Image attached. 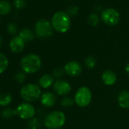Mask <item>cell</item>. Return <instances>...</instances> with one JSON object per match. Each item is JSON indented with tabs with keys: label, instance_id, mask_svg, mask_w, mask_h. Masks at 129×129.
Instances as JSON below:
<instances>
[{
	"label": "cell",
	"instance_id": "e0dca14e",
	"mask_svg": "<svg viewBox=\"0 0 129 129\" xmlns=\"http://www.w3.org/2000/svg\"><path fill=\"white\" fill-rule=\"evenodd\" d=\"M25 42H30L34 39V33L27 28H24L21 30L19 33V35Z\"/></svg>",
	"mask_w": 129,
	"mask_h": 129
},
{
	"label": "cell",
	"instance_id": "4316f807",
	"mask_svg": "<svg viewBox=\"0 0 129 129\" xmlns=\"http://www.w3.org/2000/svg\"><path fill=\"white\" fill-rule=\"evenodd\" d=\"M78 10L79 9L76 6H71L67 9V14L69 16H75L78 13Z\"/></svg>",
	"mask_w": 129,
	"mask_h": 129
},
{
	"label": "cell",
	"instance_id": "603a6c76",
	"mask_svg": "<svg viewBox=\"0 0 129 129\" xmlns=\"http://www.w3.org/2000/svg\"><path fill=\"white\" fill-rule=\"evenodd\" d=\"M75 103V100L74 99H72V97L69 96H66L64 97L61 100V105L64 107H70L72 106Z\"/></svg>",
	"mask_w": 129,
	"mask_h": 129
},
{
	"label": "cell",
	"instance_id": "1f68e13d",
	"mask_svg": "<svg viewBox=\"0 0 129 129\" xmlns=\"http://www.w3.org/2000/svg\"><path fill=\"white\" fill-rule=\"evenodd\" d=\"M0 24H1V21H0Z\"/></svg>",
	"mask_w": 129,
	"mask_h": 129
},
{
	"label": "cell",
	"instance_id": "7a4b0ae2",
	"mask_svg": "<svg viewBox=\"0 0 129 129\" xmlns=\"http://www.w3.org/2000/svg\"><path fill=\"white\" fill-rule=\"evenodd\" d=\"M51 24L53 29L57 32L66 33L71 27V18L67 12L59 11L53 15Z\"/></svg>",
	"mask_w": 129,
	"mask_h": 129
},
{
	"label": "cell",
	"instance_id": "44dd1931",
	"mask_svg": "<svg viewBox=\"0 0 129 129\" xmlns=\"http://www.w3.org/2000/svg\"><path fill=\"white\" fill-rule=\"evenodd\" d=\"M84 62H85L86 67L87 69H93L96 66V59L93 56H92V55L87 57Z\"/></svg>",
	"mask_w": 129,
	"mask_h": 129
},
{
	"label": "cell",
	"instance_id": "ba28073f",
	"mask_svg": "<svg viewBox=\"0 0 129 129\" xmlns=\"http://www.w3.org/2000/svg\"><path fill=\"white\" fill-rule=\"evenodd\" d=\"M17 115L22 119H31L34 117L36 109L34 106L29 103H22L16 108Z\"/></svg>",
	"mask_w": 129,
	"mask_h": 129
},
{
	"label": "cell",
	"instance_id": "8992f818",
	"mask_svg": "<svg viewBox=\"0 0 129 129\" xmlns=\"http://www.w3.org/2000/svg\"><path fill=\"white\" fill-rule=\"evenodd\" d=\"M35 33L36 34L41 38H47L52 35L53 27L52 24L46 20L40 19L35 24Z\"/></svg>",
	"mask_w": 129,
	"mask_h": 129
},
{
	"label": "cell",
	"instance_id": "d4e9b609",
	"mask_svg": "<svg viewBox=\"0 0 129 129\" xmlns=\"http://www.w3.org/2000/svg\"><path fill=\"white\" fill-rule=\"evenodd\" d=\"M26 75L24 72H18L15 75V80L18 84H22L25 81Z\"/></svg>",
	"mask_w": 129,
	"mask_h": 129
},
{
	"label": "cell",
	"instance_id": "5bb4252c",
	"mask_svg": "<svg viewBox=\"0 0 129 129\" xmlns=\"http://www.w3.org/2000/svg\"><path fill=\"white\" fill-rule=\"evenodd\" d=\"M54 77L49 74H45L42 75L39 80V86L42 88L47 89L54 84Z\"/></svg>",
	"mask_w": 129,
	"mask_h": 129
},
{
	"label": "cell",
	"instance_id": "8fae6325",
	"mask_svg": "<svg viewBox=\"0 0 129 129\" xmlns=\"http://www.w3.org/2000/svg\"><path fill=\"white\" fill-rule=\"evenodd\" d=\"M25 46V41L20 37L15 36L12 38L9 42V48L11 51L14 53L21 52Z\"/></svg>",
	"mask_w": 129,
	"mask_h": 129
},
{
	"label": "cell",
	"instance_id": "30bf717a",
	"mask_svg": "<svg viewBox=\"0 0 129 129\" xmlns=\"http://www.w3.org/2000/svg\"><path fill=\"white\" fill-rule=\"evenodd\" d=\"M64 71L69 76L76 77L81 73L82 68L81 64L77 61H70L66 64L64 67Z\"/></svg>",
	"mask_w": 129,
	"mask_h": 129
},
{
	"label": "cell",
	"instance_id": "cb8c5ba5",
	"mask_svg": "<svg viewBox=\"0 0 129 129\" xmlns=\"http://www.w3.org/2000/svg\"><path fill=\"white\" fill-rule=\"evenodd\" d=\"M40 125H41V122L37 118H31V120L28 124V127L30 129H38L40 127Z\"/></svg>",
	"mask_w": 129,
	"mask_h": 129
},
{
	"label": "cell",
	"instance_id": "484cf974",
	"mask_svg": "<svg viewBox=\"0 0 129 129\" xmlns=\"http://www.w3.org/2000/svg\"><path fill=\"white\" fill-rule=\"evenodd\" d=\"M7 31L10 35H15L18 32V26L15 23H9L7 26Z\"/></svg>",
	"mask_w": 129,
	"mask_h": 129
},
{
	"label": "cell",
	"instance_id": "5b68a950",
	"mask_svg": "<svg viewBox=\"0 0 129 129\" xmlns=\"http://www.w3.org/2000/svg\"><path fill=\"white\" fill-rule=\"evenodd\" d=\"M75 103L80 107L87 106L92 100V93L87 87H81L78 89L75 95Z\"/></svg>",
	"mask_w": 129,
	"mask_h": 129
},
{
	"label": "cell",
	"instance_id": "9a60e30c",
	"mask_svg": "<svg viewBox=\"0 0 129 129\" xmlns=\"http://www.w3.org/2000/svg\"><path fill=\"white\" fill-rule=\"evenodd\" d=\"M118 103L121 108L128 109L129 108V91L122 90L118 96Z\"/></svg>",
	"mask_w": 129,
	"mask_h": 129
},
{
	"label": "cell",
	"instance_id": "7402d4cb",
	"mask_svg": "<svg viewBox=\"0 0 129 129\" xmlns=\"http://www.w3.org/2000/svg\"><path fill=\"white\" fill-rule=\"evenodd\" d=\"M87 21H88V24H89L90 26L96 27V26L99 24V21H100L98 15H96V13H92V14H90V15L88 16Z\"/></svg>",
	"mask_w": 129,
	"mask_h": 129
},
{
	"label": "cell",
	"instance_id": "83f0119b",
	"mask_svg": "<svg viewBox=\"0 0 129 129\" xmlns=\"http://www.w3.org/2000/svg\"><path fill=\"white\" fill-rule=\"evenodd\" d=\"M14 6L18 9H24L26 6V3L24 0H14Z\"/></svg>",
	"mask_w": 129,
	"mask_h": 129
},
{
	"label": "cell",
	"instance_id": "7c38bea8",
	"mask_svg": "<svg viewBox=\"0 0 129 129\" xmlns=\"http://www.w3.org/2000/svg\"><path fill=\"white\" fill-rule=\"evenodd\" d=\"M40 102L42 105L46 107H52L56 103V97L54 93L51 92H46L41 95Z\"/></svg>",
	"mask_w": 129,
	"mask_h": 129
},
{
	"label": "cell",
	"instance_id": "9c48e42d",
	"mask_svg": "<svg viewBox=\"0 0 129 129\" xmlns=\"http://www.w3.org/2000/svg\"><path fill=\"white\" fill-rule=\"evenodd\" d=\"M53 89L58 95L64 96L71 92L72 87L71 84L66 81L57 80L53 84Z\"/></svg>",
	"mask_w": 129,
	"mask_h": 129
},
{
	"label": "cell",
	"instance_id": "ac0fdd59",
	"mask_svg": "<svg viewBox=\"0 0 129 129\" xmlns=\"http://www.w3.org/2000/svg\"><path fill=\"white\" fill-rule=\"evenodd\" d=\"M12 11V5L8 1L2 0L0 1V15H6Z\"/></svg>",
	"mask_w": 129,
	"mask_h": 129
},
{
	"label": "cell",
	"instance_id": "4dcf8cb0",
	"mask_svg": "<svg viewBox=\"0 0 129 129\" xmlns=\"http://www.w3.org/2000/svg\"><path fill=\"white\" fill-rule=\"evenodd\" d=\"M2 43H3V40H2L1 35H0V47H1V46H2Z\"/></svg>",
	"mask_w": 129,
	"mask_h": 129
},
{
	"label": "cell",
	"instance_id": "f546056e",
	"mask_svg": "<svg viewBox=\"0 0 129 129\" xmlns=\"http://www.w3.org/2000/svg\"><path fill=\"white\" fill-rule=\"evenodd\" d=\"M125 72L129 75V63H127L125 66Z\"/></svg>",
	"mask_w": 129,
	"mask_h": 129
},
{
	"label": "cell",
	"instance_id": "ffe728a7",
	"mask_svg": "<svg viewBox=\"0 0 129 129\" xmlns=\"http://www.w3.org/2000/svg\"><path fill=\"white\" fill-rule=\"evenodd\" d=\"M16 115H17L16 109H15L10 108V107L5 108L1 112V116L4 118H10Z\"/></svg>",
	"mask_w": 129,
	"mask_h": 129
},
{
	"label": "cell",
	"instance_id": "6da1fadb",
	"mask_svg": "<svg viewBox=\"0 0 129 129\" xmlns=\"http://www.w3.org/2000/svg\"><path fill=\"white\" fill-rule=\"evenodd\" d=\"M20 66L24 72L27 74H34L40 69L42 60L37 54H29L21 59Z\"/></svg>",
	"mask_w": 129,
	"mask_h": 129
},
{
	"label": "cell",
	"instance_id": "2e32d148",
	"mask_svg": "<svg viewBox=\"0 0 129 129\" xmlns=\"http://www.w3.org/2000/svg\"><path fill=\"white\" fill-rule=\"evenodd\" d=\"M12 102V96L7 92L0 93V106H7Z\"/></svg>",
	"mask_w": 129,
	"mask_h": 129
},
{
	"label": "cell",
	"instance_id": "f1b7e54d",
	"mask_svg": "<svg viewBox=\"0 0 129 129\" xmlns=\"http://www.w3.org/2000/svg\"><path fill=\"white\" fill-rule=\"evenodd\" d=\"M64 70H62L61 69H60V68H56V69H55L54 70H53V72H52V76L54 77V78H60L62 75H63V74H64Z\"/></svg>",
	"mask_w": 129,
	"mask_h": 129
},
{
	"label": "cell",
	"instance_id": "277c9868",
	"mask_svg": "<svg viewBox=\"0 0 129 129\" xmlns=\"http://www.w3.org/2000/svg\"><path fill=\"white\" fill-rule=\"evenodd\" d=\"M21 98L27 102H34L41 96V89L35 84H27L20 90Z\"/></svg>",
	"mask_w": 129,
	"mask_h": 129
},
{
	"label": "cell",
	"instance_id": "3957f363",
	"mask_svg": "<svg viewBox=\"0 0 129 129\" xmlns=\"http://www.w3.org/2000/svg\"><path fill=\"white\" fill-rule=\"evenodd\" d=\"M66 115L61 111H53L46 115L44 125L49 129H58L66 123Z\"/></svg>",
	"mask_w": 129,
	"mask_h": 129
},
{
	"label": "cell",
	"instance_id": "52a82bcc",
	"mask_svg": "<svg viewBox=\"0 0 129 129\" xmlns=\"http://www.w3.org/2000/svg\"><path fill=\"white\" fill-rule=\"evenodd\" d=\"M101 19L106 24L109 26H115L119 22L120 15L115 9L109 8L102 12Z\"/></svg>",
	"mask_w": 129,
	"mask_h": 129
},
{
	"label": "cell",
	"instance_id": "4fadbf2b",
	"mask_svg": "<svg viewBox=\"0 0 129 129\" xmlns=\"http://www.w3.org/2000/svg\"><path fill=\"white\" fill-rule=\"evenodd\" d=\"M102 80L103 83L107 86L114 85L117 81V76L115 72L110 70L105 71L102 74Z\"/></svg>",
	"mask_w": 129,
	"mask_h": 129
},
{
	"label": "cell",
	"instance_id": "d6986e66",
	"mask_svg": "<svg viewBox=\"0 0 129 129\" xmlns=\"http://www.w3.org/2000/svg\"><path fill=\"white\" fill-rule=\"evenodd\" d=\"M9 66V59L7 56L0 52V74L3 73Z\"/></svg>",
	"mask_w": 129,
	"mask_h": 129
}]
</instances>
